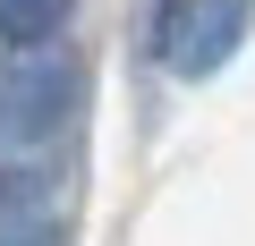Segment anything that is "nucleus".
Returning <instances> with one entry per match:
<instances>
[{
	"instance_id": "f257e3e1",
	"label": "nucleus",
	"mask_w": 255,
	"mask_h": 246,
	"mask_svg": "<svg viewBox=\"0 0 255 246\" xmlns=\"http://www.w3.org/2000/svg\"><path fill=\"white\" fill-rule=\"evenodd\" d=\"M68 102H77V60L43 51V43H17L9 60H0V145L9 153L51 145L68 128Z\"/></svg>"
},
{
	"instance_id": "f03ea898",
	"label": "nucleus",
	"mask_w": 255,
	"mask_h": 246,
	"mask_svg": "<svg viewBox=\"0 0 255 246\" xmlns=\"http://www.w3.org/2000/svg\"><path fill=\"white\" fill-rule=\"evenodd\" d=\"M255 26V0H153V60L170 77H213Z\"/></svg>"
},
{
	"instance_id": "7ed1b4c3",
	"label": "nucleus",
	"mask_w": 255,
	"mask_h": 246,
	"mask_svg": "<svg viewBox=\"0 0 255 246\" xmlns=\"http://www.w3.org/2000/svg\"><path fill=\"white\" fill-rule=\"evenodd\" d=\"M77 0H0V43H51Z\"/></svg>"
}]
</instances>
